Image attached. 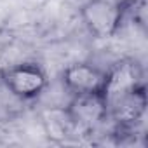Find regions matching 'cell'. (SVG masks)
Listing matches in <instances>:
<instances>
[{
	"label": "cell",
	"mask_w": 148,
	"mask_h": 148,
	"mask_svg": "<svg viewBox=\"0 0 148 148\" xmlns=\"http://www.w3.org/2000/svg\"><path fill=\"white\" fill-rule=\"evenodd\" d=\"M0 82L14 98L21 101H33L45 92L49 75L37 61H19L0 68Z\"/></svg>",
	"instance_id": "1"
},
{
	"label": "cell",
	"mask_w": 148,
	"mask_h": 148,
	"mask_svg": "<svg viewBox=\"0 0 148 148\" xmlns=\"http://www.w3.org/2000/svg\"><path fill=\"white\" fill-rule=\"evenodd\" d=\"M79 12L86 30L94 38H112L124 26L119 0H87L80 5Z\"/></svg>",
	"instance_id": "2"
},
{
	"label": "cell",
	"mask_w": 148,
	"mask_h": 148,
	"mask_svg": "<svg viewBox=\"0 0 148 148\" xmlns=\"http://www.w3.org/2000/svg\"><path fill=\"white\" fill-rule=\"evenodd\" d=\"M146 106L148 94L146 84H143L108 99V120L113 124V129H136L146 113Z\"/></svg>",
	"instance_id": "3"
},
{
	"label": "cell",
	"mask_w": 148,
	"mask_h": 148,
	"mask_svg": "<svg viewBox=\"0 0 148 148\" xmlns=\"http://www.w3.org/2000/svg\"><path fill=\"white\" fill-rule=\"evenodd\" d=\"M61 86L70 96L105 94L106 68L89 61H79L66 66L61 73Z\"/></svg>",
	"instance_id": "4"
},
{
	"label": "cell",
	"mask_w": 148,
	"mask_h": 148,
	"mask_svg": "<svg viewBox=\"0 0 148 148\" xmlns=\"http://www.w3.org/2000/svg\"><path fill=\"white\" fill-rule=\"evenodd\" d=\"M63 112L73 127L92 129L108 120V101L105 94L71 96Z\"/></svg>",
	"instance_id": "5"
},
{
	"label": "cell",
	"mask_w": 148,
	"mask_h": 148,
	"mask_svg": "<svg viewBox=\"0 0 148 148\" xmlns=\"http://www.w3.org/2000/svg\"><path fill=\"white\" fill-rule=\"evenodd\" d=\"M145 84L143 66L134 58H122L112 66L106 68V87L105 96L106 101L117 94L127 92Z\"/></svg>",
	"instance_id": "6"
}]
</instances>
